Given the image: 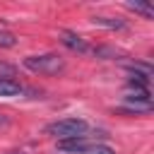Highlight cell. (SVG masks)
<instances>
[{
    "label": "cell",
    "instance_id": "6da1fadb",
    "mask_svg": "<svg viewBox=\"0 0 154 154\" xmlns=\"http://www.w3.org/2000/svg\"><path fill=\"white\" fill-rule=\"evenodd\" d=\"M24 67L29 72H36V75H60L65 70V60L63 55L58 53H41V55H26L24 58Z\"/></svg>",
    "mask_w": 154,
    "mask_h": 154
},
{
    "label": "cell",
    "instance_id": "7a4b0ae2",
    "mask_svg": "<svg viewBox=\"0 0 154 154\" xmlns=\"http://www.w3.org/2000/svg\"><path fill=\"white\" fill-rule=\"evenodd\" d=\"M89 130V123L84 118H60L55 123L46 125V135L58 137V140H72V137H84Z\"/></svg>",
    "mask_w": 154,
    "mask_h": 154
},
{
    "label": "cell",
    "instance_id": "3957f363",
    "mask_svg": "<svg viewBox=\"0 0 154 154\" xmlns=\"http://www.w3.org/2000/svg\"><path fill=\"white\" fill-rule=\"evenodd\" d=\"M58 147L63 152H70V154H116L113 147L103 144V142H91L84 137H72V140H60Z\"/></svg>",
    "mask_w": 154,
    "mask_h": 154
},
{
    "label": "cell",
    "instance_id": "277c9868",
    "mask_svg": "<svg viewBox=\"0 0 154 154\" xmlns=\"http://www.w3.org/2000/svg\"><path fill=\"white\" fill-rule=\"evenodd\" d=\"M60 41H63L65 48H70L75 53H91V46L87 43V38L79 36L77 31H72V29H63L60 31Z\"/></svg>",
    "mask_w": 154,
    "mask_h": 154
},
{
    "label": "cell",
    "instance_id": "5b68a950",
    "mask_svg": "<svg viewBox=\"0 0 154 154\" xmlns=\"http://www.w3.org/2000/svg\"><path fill=\"white\" fill-rule=\"evenodd\" d=\"M91 53L96 58H103V60H123V58H128L120 48H113V46H96V48H91Z\"/></svg>",
    "mask_w": 154,
    "mask_h": 154
},
{
    "label": "cell",
    "instance_id": "8992f818",
    "mask_svg": "<svg viewBox=\"0 0 154 154\" xmlns=\"http://www.w3.org/2000/svg\"><path fill=\"white\" fill-rule=\"evenodd\" d=\"M22 91H24V87H22L17 79H2V77H0V96H2V99L19 96Z\"/></svg>",
    "mask_w": 154,
    "mask_h": 154
},
{
    "label": "cell",
    "instance_id": "52a82bcc",
    "mask_svg": "<svg viewBox=\"0 0 154 154\" xmlns=\"http://www.w3.org/2000/svg\"><path fill=\"white\" fill-rule=\"evenodd\" d=\"M91 24L106 26V29H125V19H120V17H101V14H94L91 17Z\"/></svg>",
    "mask_w": 154,
    "mask_h": 154
},
{
    "label": "cell",
    "instance_id": "ba28073f",
    "mask_svg": "<svg viewBox=\"0 0 154 154\" xmlns=\"http://www.w3.org/2000/svg\"><path fill=\"white\" fill-rule=\"evenodd\" d=\"M125 7L132 10L135 14H142L144 19H152V17H154V10H152L149 5H144V2H125Z\"/></svg>",
    "mask_w": 154,
    "mask_h": 154
},
{
    "label": "cell",
    "instance_id": "9c48e42d",
    "mask_svg": "<svg viewBox=\"0 0 154 154\" xmlns=\"http://www.w3.org/2000/svg\"><path fill=\"white\" fill-rule=\"evenodd\" d=\"M17 46V36L7 29H0V48H12Z\"/></svg>",
    "mask_w": 154,
    "mask_h": 154
},
{
    "label": "cell",
    "instance_id": "30bf717a",
    "mask_svg": "<svg viewBox=\"0 0 154 154\" xmlns=\"http://www.w3.org/2000/svg\"><path fill=\"white\" fill-rule=\"evenodd\" d=\"M14 72H17V70H14V65H10V63H2V60H0V77H2V79H14Z\"/></svg>",
    "mask_w": 154,
    "mask_h": 154
}]
</instances>
